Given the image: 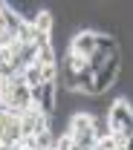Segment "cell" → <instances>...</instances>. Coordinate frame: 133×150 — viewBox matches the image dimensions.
Listing matches in <instances>:
<instances>
[{
  "label": "cell",
  "instance_id": "6da1fadb",
  "mask_svg": "<svg viewBox=\"0 0 133 150\" xmlns=\"http://www.w3.org/2000/svg\"><path fill=\"white\" fill-rule=\"evenodd\" d=\"M58 84L55 81H41L38 87H32V107H38L43 115H52L58 104Z\"/></svg>",
  "mask_w": 133,
  "mask_h": 150
},
{
  "label": "cell",
  "instance_id": "7a4b0ae2",
  "mask_svg": "<svg viewBox=\"0 0 133 150\" xmlns=\"http://www.w3.org/2000/svg\"><path fill=\"white\" fill-rule=\"evenodd\" d=\"M95 35H98V32H78V35L73 38V43H70V52L90 58L95 52Z\"/></svg>",
  "mask_w": 133,
  "mask_h": 150
},
{
  "label": "cell",
  "instance_id": "3957f363",
  "mask_svg": "<svg viewBox=\"0 0 133 150\" xmlns=\"http://www.w3.org/2000/svg\"><path fill=\"white\" fill-rule=\"evenodd\" d=\"M29 23H32V29L41 32V35H52V26H55L52 23V12H43V9L35 12V18L29 20Z\"/></svg>",
  "mask_w": 133,
  "mask_h": 150
},
{
  "label": "cell",
  "instance_id": "277c9868",
  "mask_svg": "<svg viewBox=\"0 0 133 150\" xmlns=\"http://www.w3.org/2000/svg\"><path fill=\"white\" fill-rule=\"evenodd\" d=\"M35 64H38V67H58V58H55V49H52V43H46V46H41V49H38V58H35Z\"/></svg>",
  "mask_w": 133,
  "mask_h": 150
},
{
  "label": "cell",
  "instance_id": "5b68a950",
  "mask_svg": "<svg viewBox=\"0 0 133 150\" xmlns=\"http://www.w3.org/2000/svg\"><path fill=\"white\" fill-rule=\"evenodd\" d=\"M20 78H23V81H26L29 87H38L41 81H43V69H41L38 64H29V67H26V69L20 72Z\"/></svg>",
  "mask_w": 133,
  "mask_h": 150
},
{
  "label": "cell",
  "instance_id": "8992f818",
  "mask_svg": "<svg viewBox=\"0 0 133 150\" xmlns=\"http://www.w3.org/2000/svg\"><path fill=\"white\" fill-rule=\"evenodd\" d=\"M95 147H98V150H116L119 144H116V139H113V136H101Z\"/></svg>",
  "mask_w": 133,
  "mask_h": 150
},
{
  "label": "cell",
  "instance_id": "52a82bcc",
  "mask_svg": "<svg viewBox=\"0 0 133 150\" xmlns=\"http://www.w3.org/2000/svg\"><path fill=\"white\" fill-rule=\"evenodd\" d=\"M6 9H9V3H6V0H0V15H3Z\"/></svg>",
  "mask_w": 133,
  "mask_h": 150
},
{
  "label": "cell",
  "instance_id": "ba28073f",
  "mask_svg": "<svg viewBox=\"0 0 133 150\" xmlns=\"http://www.w3.org/2000/svg\"><path fill=\"white\" fill-rule=\"evenodd\" d=\"M93 150H98V147H93Z\"/></svg>",
  "mask_w": 133,
  "mask_h": 150
}]
</instances>
